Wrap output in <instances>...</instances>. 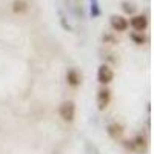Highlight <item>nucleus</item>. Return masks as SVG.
Masks as SVG:
<instances>
[{
    "instance_id": "nucleus-1",
    "label": "nucleus",
    "mask_w": 154,
    "mask_h": 154,
    "mask_svg": "<svg viewBox=\"0 0 154 154\" xmlns=\"http://www.w3.org/2000/svg\"><path fill=\"white\" fill-rule=\"evenodd\" d=\"M60 117L65 120V122H72L74 120V114H75V106L72 102H63L60 105Z\"/></svg>"
},
{
    "instance_id": "nucleus-2",
    "label": "nucleus",
    "mask_w": 154,
    "mask_h": 154,
    "mask_svg": "<svg viewBox=\"0 0 154 154\" xmlns=\"http://www.w3.org/2000/svg\"><path fill=\"white\" fill-rule=\"evenodd\" d=\"M114 77V72L112 69L108 66V65H102L99 68V72H97V80L102 83V85H108Z\"/></svg>"
},
{
    "instance_id": "nucleus-3",
    "label": "nucleus",
    "mask_w": 154,
    "mask_h": 154,
    "mask_svg": "<svg viewBox=\"0 0 154 154\" xmlns=\"http://www.w3.org/2000/svg\"><path fill=\"white\" fill-rule=\"evenodd\" d=\"M109 100H111V91L108 88H102L99 94H97V105L99 109H105L109 105Z\"/></svg>"
},
{
    "instance_id": "nucleus-4",
    "label": "nucleus",
    "mask_w": 154,
    "mask_h": 154,
    "mask_svg": "<svg viewBox=\"0 0 154 154\" xmlns=\"http://www.w3.org/2000/svg\"><path fill=\"white\" fill-rule=\"evenodd\" d=\"M128 25H130V23H128V20L123 19L122 16H112L111 17V28L114 31L122 32V31H125L128 28Z\"/></svg>"
},
{
    "instance_id": "nucleus-5",
    "label": "nucleus",
    "mask_w": 154,
    "mask_h": 154,
    "mask_svg": "<svg viewBox=\"0 0 154 154\" xmlns=\"http://www.w3.org/2000/svg\"><path fill=\"white\" fill-rule=\"evenodd\" d=\"M131 26H133L136 31L142 32V31L148 26V19H146L145 16H134V17L131 19Z\"/></svg>"
},
{
    "instance_id": "nucleus-6",
    "label": "nucleus",
    "mask_w": 154,
    "mask_h": 154,
    "mask_svg": "<svg viewBox=\"0 0 154 154\" xmlns=\"http://www.w3.org/2000/svg\"><path fill=\"white\" fill-rule=\"evenodd\" d=\"M66 82H68L69 86H79L80 82H82V77L75 69H69L68 74H66Z\"/></svg>"
},
{
    "instance_id": "nucleus-7",
    "label": "nucleus",
    "mask_w": 154,
    "mask_h": 154,
    "mask_svg": "<svg viewBox=\"0 0 154 154\" xmlns=\"http://www.w3.org/2000/svg\"><path fill=\"white\" fill-rule=\"evenodd\" d=\"M108 133H109V136H111L112 139H117V137H120L122 133H123V126L119 125V123H111V125L108 126Z\"/></svg>"
},
{
    "instance_id": "nucleus-8",
    "label": "nucleus",
    "mask_w": 154,
    "mask_h": 154,
    "mask_svg": "<svg viewBox=\"0 0 154 154\" xmlns=\"http://www.w3.org/2000/svg\"><path fill=\"white\" fill-rule=\"evenodd\" d=\"M12 9H14L16 14H23V12L28 9V5H26V2H23V0H16Z\"/></svg>"
},
{
    "instance_id": "nucleus-9",
    "label": "nucleus",
    "mask_w": 154,
    "mask_h": 154,
    "mask_svg": "<svg viewBox=\"0 0 154 154\" xmlns=\"http://www.w3.org/2000/svg\"><path fill=\"white\" fill-rule=\"evenodd\" d=\"M131 38L137 43V45H142V43H145V37L142 35V34H137V32H133L131 34Z\"/></svg>"
},
{
    "instance_id": "nucleus-10",
    "label": "nucleus",
    "mask_w": 154,
    "mask_h": 154,
    "mask_svg": "<svg viewBox=\"0 0 154 154\" xmlns=\"http://www.w3.org/2000/svg\"><path fill=\"white\" fill-rule=\"evenodd\" d=\"M123 11L128 12V14H133V12H134V6L130 5V3H123Z\"/></svg>"
}]
</instances>
